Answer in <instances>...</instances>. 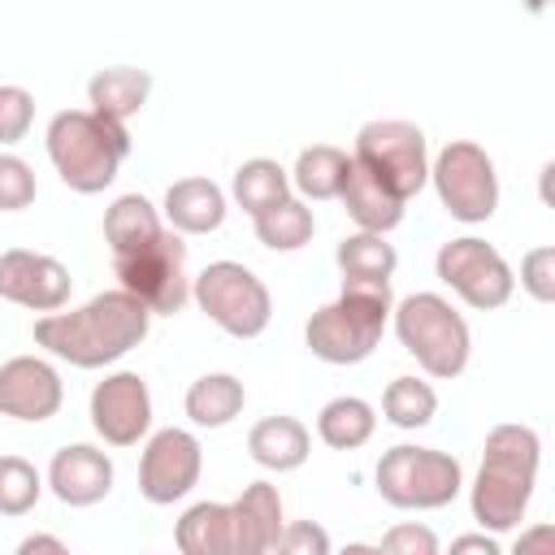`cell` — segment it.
Wrapping results in <instances>:
<instances>
[{
	"instance_id": "d6a6232c",
	"label": "cell",
	"mask_w": 555,
	"mask_h": 555,
	"mask_svg": "<svg viewBox=\"0 0 555 555\" xmlns=\"http://www.w3.org/2000/svg\"><path fill=\"white\" fill-rule=\"evenodd\" d=\"M35 121V95L26 87H0V143H17L26 139Z\"/></svg>"
},
{
	"instance_id": "e0dca14e",
	"label": "cell",
	"mask_w": 555,
	"mask_h": 555,
	"mask_svg": "<svg viewBox=\"0 0 555 555\" xmlns=\"http://www.w3.org/2000/svg\"><path fill=\"white\" fill-rule=\"evenodd\" d=\"M230 520H234V555L278 551V538H282V499H278V490L269 481H251L230 503Z\"/></svg>"
},
{
	"instance_id": "4dcf8cb0",
	"label": "cell",
	"mask_w": 555,
	"mask_h": 555,
	"mask_svg": "<svg viewBox=\"0 0 555 555\" xmlns=\"http://www.w3.org/2000/svg\"><path fill=\"white\" fill-rule=\"evenodd\" d=\"M43 494V477L22 455H0V516H26Z\"/></svg>"
},
{
	"instance_id": "ab89813d",
	"label": "cell",
	"mask_w": 555,
	"mask_h": 555,
	"mask_svg": "<svg viewBox=\"0 0 555 555\" xmlns=\"http://www.w3.org/2000/svg\"><path fill=\"white\" fill-rule=\"evenodd\" d=\"M542 4H546V0H529V9H542Z\"/></svg>"
},
{
	"instance_id": "3957f363",
	"label": "cell",
	"mask_w": 555,
	"mask_h": 555,
	"mask_svg": "<svg viewBox=\"0 0 555 555\" xmlns=\"http://www.w3.org/2000/svg\"><path fill=\"white\" fill-rule=\"evenodd\" d=\"M386 317H390V282L343 278V295L317 308L304 325L308 351L325 364H360L382 343Z\"/></svg>"
},
{
	"instance_id": "52a82bcc",
	"label": "cell",
	"mask_w": 555,
	"mask_h": 555,
	"mask_svg": "<svg viewBox=\"0 0 555 555\" xmlns=\"http://www.w3.org/2000/svg\"><path fill=\"white\" fill-rule=\"evenodd\" d=\"M356 165H364L386 191H395L403 204L425 186L429 178V152H425V130L416 121H399V117H386V121H369L360 134H356V152H351Z\"/></svg>"
},
{
	"instance_id": "83f0119b",
	"label": "cell",
	"mask_w": 555,
	"mask_h": 555,
	"mask_svg": "<svg viewBox=\"0 0 555 555\" xmlns=\"http://www.w3.org/2000/svg\"><path fill=\"white\" fill-rule=\"evenodd\" d=\"M251 221H256V238H260L264 247H273V251H295V247H304V243L312 238V230H317L312 208H304V204L291 199V195L278 199L273 208L256 212Z\"/></svg>"
},
{
	"instance_id": "ba28073f",
	"label": "cell",
	"mask_w": 555,
	"mask_h": 555,
	"mask_svg": "<svg viewBox=\"0 0 555 555\" xmlns=\"http://www.w3.org/2000/svg\"><path fill=\"white\" fill-rule=\"evenodd\" d=\"M195 304L234 338H256L264 334L269 317H273V299L269 286L238 260H212L195 286H191Z\"/></svg>"
},
{
	"instance_id": "7c38bea8",
	"label": "cell",
	"mask_w": 555,
	"mask_h": 555,
	"mask_svg": "<svg viewBox=\"0 0 555 555\" xmlns=\"http://www.w3.org/2000/svg\"><path fill=\"white\" fill-rule=\"evenodd\" d=\"M199 442L186 429H160L147 438L139 460V490L147 503H178L199 481Z\"/></svg>"
},
{
	"instance_id": "f1b7e54d",
	"label": "cell",
	"mask_w": 555,
	"mask_h": 555,
	"mask_svg": "<svg viewBox=\"0 0 555 555\" xmlns=\"http://www.w3.org/2000/svg\"><path fill=\"white\" fill-rule=\"evenodd\" d=\"M395 264H399L395 247H390L382 234H373V230H360V234H351V238L338 243V269H343V278L390 282Z\"/></svg>"
},
{
	"instance_id": "f35d334b",
	"label": "cell",
	"mask_w": 555,
	"mask_h": 555,
	"mask_svg": "<svg viewBox=\"0 0 555 555\" xmlns=\"http://www.w3.org/2000/svg\"><path fill=\"white\" fill-rule=\"evenodd\" d=\"M17 551H22V555H35V551H52V555H65V542H61V538H48V533H35V538H26Z\"/></svg>"
},
{
	"instance_id": "d590c367",
	"label": "cell",
	"mask_w": 555,
	"mask_h": 555,
	"mask_svg": "<svg viewBox=\"0 0 555 555\" xmlns=\"http://www.w3.org/2000/svg\"><path fill=\"white\" fill-rule=\"evenodd\" d=\"M278 551H286V555H330V538H325L321 525L295 520V525H282Z\"/></svg>"
},
{
	"instance_id": "ac0fdd59",
	"label": "cell",
	"mask_w": 555,
	"mask_h": 555,
	"mask_svg": "<svg viewBox=\"0 0 555 555\" xmlns=\"http://www.w3.org/2000/svg\"><path fill=\"white\" fill-rule=\"evenodd\" d=\"M338 199L347 208V217L360 225V230H373V234H386L403 221V199L395 191H386L364 165H347V178L338 186Z\"/></svg>"
},
{
	"instance_id": "603a6c76",
	"label": "cell",
	"mask_w": 555,
	"mask_h": 555,
	"mask_svg": "<svg viewBox=\"0 0 555 555\" xmlns=\"http://www.w3.org/2000/svg\"><path fill=\"white\" fill-rule=\"evenodd\" d=\"M247 403V390L238 377L230 373H204L199 382H191L186 390V416L199 425V429H221L230 425Z\"/></svg>"
},
{
	"instance_id": "6da1fadb",
	"label": "cell",
	"mask_w": 555,
	"mask_h": 555,
	"mask_svg": "<svg viewBox=\"0 0 555 555\" xmlns=\"http://www.w3.org/2000/svg\"><path fill=\"white\" fill-rule=\"evenodd\" d=\"M152 308L130 291H104L74 312H48L35 321V343L78 369H104L134 351L147 334Z\"/></svg>"
},
{
	"instance_id": "30bf717a",
	"label": "cell",
	"mask_w": 555,
	"mask_h": 555,
	"mask_svg": "<svg viewBox=\"0 0 555 555\" xmlns=\"http://www.w3.org/2000/svg\"><path fill=\"white\" fill-rule=\"evenodd\" d=\"M117 282L121 291L139 295L152 312L173 317L186 299H191V278H186V243L178 238V230H160L147 247L113 256Z\"/></svg>"
},
{
	"instance_id": "cb8c5ba5",
	"label": "cell",
	"mask_w": 555,
	"mask_h": 555,
	"mask_svg": "<svg viewBox=\"0 0 555 555\" xmlns=\"http://www.w3.org/2000/svg\"><path fill=\"white\" fill-rule=\"evenodd\" d=\"M160 230H165V225H160V212H156L152 199H143V195H121V199H113V208L104 212V238H108L113 256H126V251L147 247Z\"/></svg>"
},
{
	"instance_id": "5b68a950",
	"label": "cell",
	"mask_w": 555,
	"mask_h": 555,
	"mask_svg": "<svg viewBox=\"0 0 555 555\" xmlns=\"http://www.w3.org/2000/svg\"><path fill=\"white\" fill-rule=\"evenodd\" d=\"M395 334L429 377H460L473 351L468 321L434 291H416L395 308Z\"/></svg>"
},
{
	"instance_id": "7a4b0ae2",
	"label": "cell",
	"mask_w": 555,
	"mask_h": 555,
	"mask_svg": "<svg viewBox=\"0 0 555 555\" xmlns=\"http://www.w3.org/2000/svg\"><path fill=\"white\" fill-rule=\"evenodd\" d=\"M542 442L529 425H494L481 447V468L473 481V520L490 533H507L525 520L538 481Z\"/></svg>"
},
{
	"instance_id": "8d00e7d4",
	"label": "cell",
	"mask_w": 555,
	"mask_h": 555,
	"mask_svg": "<svg viewBox=\"0 0 555 555\" xmlns=\"http://www.w3.org/2000/svg\"><path fill=\"white\" fill-rule=\"evenodd\" d=\"M538 546H555V529H551V525H538L529 538H520V542H516V555H529V551H538Z\"/></svg>"
},
{
	"instance_id": "74e56055",
	"label": "cell",
	"mask_w": 555,
	"mask_h": 555,
	"mask_svg": "<svg viewBox=\"0 0 555 555\" xmlns=\"http://www.w3.org/2000/svg\"><path fill=\"white\" fill-rule=\"evenodd\" d=\"M451 551H486V555H499V542L490 533H468V538H455Z\"/></svg>"
},
{
	"instance_id": "4fadbf2b",
	"label": "cell",
	"mask_w": 555,
	"mask_h": 555,
	"mask_svg": "<svg viewBox=\"0 0 555 555\" xmlns=\"http://www.w3.org/2000/svg\"><path fill=\"white\" fill-rule=\"evenodd\" d=\"M91 425L108 447H134L152 429V395L139 373H113L91 390Z\"/></svg>"
},
{
	"instance_id": "5bb4252c",
	"label": "cell",
	"mask_w": 555,
	"mask_h": 555,
	"mask_svg": "<svg viewBox=\"0 0 555 555\" xmlns=\"http://www.w3.org/2000/svg\"><path fill=\"white\" fill-rule=\"evenodd\" d=\"M69 269L43 251H26V247H9L0 251V299L22 304L30 312H56L69 299Z\"/></svg>"
},
{
	"instance_id": "8fae6325",
	"label": "cell",
	"mask_w": 555,
	"mask_h": 555,
	"mask_svg": "<svg viewBox=\"0 0 555 555\" xmlns=\"http://www.w3.org/2000/svg\"><path fill=\"white\" fill-rule=\"evenodd\" d=\"M434 269L468 308H481V312L503 308L512 299V286H516L507 260L486 238H451V243H442Z\"/></svg>"
},
{
	"instance_id": "d6986e66",
	"label": "cell",
	"mask_w": 555,
	"mask_h": 555,
	"mask_svg": "<svg viewBox=\"0 0 555 555\" xmlns=\"http://www.w3.org/2000/svg\"><path fill=\"white\" fill-rule=\"evenodd\" d=\"M165 217L178 234H212L225 221V195L208 178H178L165 191Z\"/></svg>"
},
{
	"instance_id": "f546056e",
	"label": "cell",
	"mask_w": 555,
	"mask_h": 555,
	"mask_svg": "<svg viewBox=\"0 0 555 555\" xmlns=\"http://www.w3.org/2000/svg\"><path fill=\"white\" fill-rule=\"evenodd\" d=\"M382 412H386V421L399 425V429H421V425L434 421V412H438V395H434L429 382L395 377V382L386 386V395H382Z\"/></svg>"
},
{
	"instance_id": "9a60e30c",
	"label": "cell",
	"mask_w": 555,
	"mask_h": 555,
	"mask_svg": "<svg viewBox=\"0 0 555 555\" xmlns=\"http://www.w3.org/2000/svg\"><path fill=\"white\" fill-rule=\"evenodd\" d=\"M61 377L39 356H13L0 364V416L13 421H48L61 412Z\"/></svg>"
},
{
	"instance_id": "277c9868",
	"label": "cell",
	"mask_w": 555,
	"mask_h": 555,
	"mask_svg": "<svg viewBox=\"0 0 555 555\" xmlns=\"http://www.w3.org/2000/svg\"><path fill=\"white\" fill-rule=\"evenodd\" d=\"M126 152H130L126 121L100 117L91 108H69L48 121V156H52L61 182L78 195L104 191L117 178Z\"/></svg>"
},
{
	"instance_id": "7402d4cb",
	"label": "cell",
	"mask_w": 555,
	"mask_h": 555,
	"mask_svg": "<svg viewBox=\"0 0 555 555\" xmlns=\"http://www.w3.org/2000/svg\"><path fill=\"white\" fill-rule=\"evenodd\" d=\"M173 538H178L182 555H234L230 503H195V507H186Z\"/></svg>"
},
{
	"instance_id": "e575fe53",
	"label": "cell",
	"mask_w": 555,
	"mask_h": 555,
	"mask_svg": "<svg viewBox=\"0 0 555 555\" xmlns=\"http://www.w3.org/2000/svg\"><path fill=\"white\" fill-rule=\"evenodd\" d=\"M377 551H386V555H438V538L425 525H395Z\"/></svg>"
},
{
	"instance_id": "44dd1931",
	"label": "cell",
	"mask_w": 555,
	"mask_h": 555,
	"mask_svg": "<svg viewBox=\"0 0 555 555\" xmlns=\"http://www.w3.org/2000/svg\"><path fill=\"white\" fill-rule=\"evenodd\" d=\"M152 95V74L147 69H134V65H113V69H100L91 82H87V100H91V113L100 117H113V121H126L134 117Z\"/></svg>"
},
{
	"instance_id": "484cf974",
	"label": "cell",
	"mask_w": 555,
	"mask_h": 555,
	"mask_svg": "<svg viewBox=\"0 0 555 555\" xmlns=\"http://www.w3.org/2000/svg\"><path fill=\"white\" fill-rule=\"evenodd\" d=\"M291 195V173L278 165V160H269V156H256V160H243L238 169H234V199H238V208L243 212H264V208H273L278 199H286Z\"/></svg>"
},
{
	"instance_id": "1f68e13d",
	"label": "cell",
	"mask_w": 555,
	"mask_h": 555,
	"mask_svg": "<svg viewBox=\"0 0 555 555\" xmlns=\"http://www.w3.org/2000/svg\"><path fill=\"white\" fill-rule=\"evenodd\" d=\"M35 204V169L22 156H0V212H22Z\"/></svg>"
},
{
	"instance_id": "2e32d148",
	"label": "cell",
	"mask_w": 555,
	"mask_h": 555,
	"mask_svg": "<svg viewBox=\"0 0 555 555\" xmlns=\"http://www.w3.org/2000/svg\"><path fill=\"white\" fill-rule=\"evenodd\" d=\"M48 486L65 507H91L113 490V460L87 442L61 447L48 464Z\"/></svg>"
},
{
	"instance_id": "ffe728a7",
	"label": "cell",
	"mask_w": 555,
	"mask_h": 555,
	"mask_svg": "<svg viewBox=\"0 0 555 555\" xmlns=\"http://www.w3.org/2000/svg\"><path fill=\"white\" fill-rule=\"evenodd\" d=\"M247 451L260 468H273V473H291L308 460L312 451V438L308 429L295 421V416H264L260 425H251L247 434Z\"/></svg>"
},
{
	"instance_id": "4316f807",
	"label": "cell",
	"mask_w": 555,
	"mask_h": 555,
	"mask_svg": "<svg viewBox=\"0 0 555 555\" xmlns=\"http://www.w3.org/2000/svg\"><path fill=\"white\" fill-rule=\"evenodd\" d=\"M347 165L351 156L343 147H330V143H317V147H304L295 169H291V182L308 195V199H334L343 178H347Z\"/></svg>"
},
{
	"instance_id": "8992f818",
	"label": "cell",
	"mask_w": 555,
	"mask_h": 555,
	"mask_svg": "<svg viewBox=\"0 0 555 555\" xmlns=\"http://www.w3.org/2000/svg\"><path fill=\"white\" fill-rule=\"evenodd\" d=\"M464 486V468L455 455L434 447H390L377 460V494L403 512L447 507Z\"/></svg>"
},
{
	"instance_id": "9c48e42d",
	"label": "cell",
	"mask_w": 555,
	"mask_h": 555,
	"mask_svg": "<svg viewBox=\"0 0 555 555\" xmlns=\"http://www.w3.org/2000/svg\"><path fill=\"white\" fill-rule=\"evenodd\" d=\"M429 178H434V191L442 199V208L464 221V225H477V221H490L494 208H499V173H494V160L486 156V147L468 143V139H455L438 152V160L429 165Z\"/></svg>"
},
{
	"instance_id": "836d02e7",
	"label": "cell",
	"mask_w": 555,
	"mask_h": 555,
	"mask_svg": "<svg viewBox=\"0 0 555 555\" xmlns=\"http://www.w3.org/2000/svg\"><path fill=\"white\" fill-rule=\"evenodd\" d=\"M520 286H525L538 304H551V299H555V247H533V251L520 260Z\"/></svg>"
},
{
	"instance_id": "d4e9b609",
	"label": "cell",
	"mask_w": 555,
	"mask_h": 555,
	"mask_svg": "<svg viewBox=\"0 0 555 555\" xmlns=\"http://www.w3.org/2000/svg\"><path fill=\"white\" fill-rule=\"evenodd\" d=\"M373 429H377V416H373V408H369L364 399H356V395L330 399V403L321 408V416H317V434H321V442L334 447V451H356V447H364V442L373 438Z\"/></svg>"
}]
</instances>
